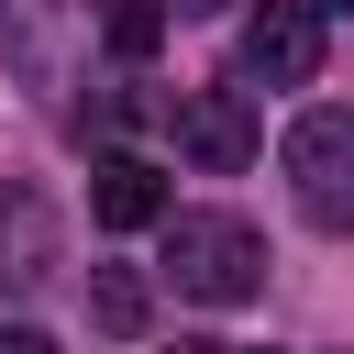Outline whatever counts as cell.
<instances>
[{
	"instance_id": "8fae6325",
	"label": "cell",
	"mask_w": 354,
	"mask_h": 354,
	"mask_svg": "<svg viewBox=\"0 0 354 354\" xmlns=\"http://www.w3.org/2000/svg\"><path fill=\"white\" fill-rule=\"evenodd\" d=\"M177 354H221V343H177Z\"/></svg>"
},
{
	"instance_id": "52a82bcc",
	"label": "cell",
	"mask_w": 354,
	"mask_h": 354,
	"mask_svg": "<svg viewBox=\"0 0 354 354\" xmlns=\"http://www.w3.org/2000/svg\"><path fill=\"white\" fill-rule=\"evenodd\" d=\"M88 321L133 343V332H144V277H133V266H100V277H88Z\"/></svg>"
},
{
	"instance_id": "8992f818",
	"label": "cell",
	"mask_w": 354,
	"mask_h": 354,
	"mask_svg": "<svg viewBox=\"0 0 354 354\" xmlns=\"http://www.w3.org/2000/svg\"><path fill=\"white\" fill-rule=\"evenodd\" d=\"M88 22H100V44H111L122 66H144V55L166 44V0H88Z\"/></svg>"
},
{
	"instance_id": "9c48e42d",
	"label": "cell",
	"mask_w": 354,
	"mask_h": 354,
	"mask_svg": "<svg viewBox=\"0 0 354 354\" xmlns=\"http://www.w3.org/2000/svg\"><path fill=\"white\" fill-rule=\"evenodd\" d=\"M166 11H221V0H166Z\"/></svg>"
},
{
	"instance_id": "7a4b0ae2",
	"label": "cell",
	"mask_w": 354,
	"mask_h": 354,
	"mask_svg": "<svg viewBox=\"0 0 354 354\" xmlns=\"http://www.w3.org/2000/svg\"><path fill=\"white\" fill-rule=\"evenodd\" d=\"M288 188L321 232H354V111H310L288 133Z\"/></svg>"
},
{
	"instance_id": "6da1fadb",
	"label": "cell",
	"mask_w": 354,
	"mask_h": 354,
	"mask_svg": "<svg viewBox=\"0 0 354 354\" xmlns=\"http://www.w3.org/2000/svg\"><path fill=\"white\" fill-rule=\"evenodd\" d=\"M155 232H166V277H177V299H199V310H243V299L266 288V232H254V221H232V210H166Z\"/></svg>"
},
{
	"instance_id": "277c9868",
	"label": "cell",
	"mask_w": 354,
	"mask_h": 354,
	"mask_svg": "<svg viewBox=\"0 0 354 354\" xmlns=\"http://www.w3.org/2000/svg\"><path fill=\"white\" fill-rule=\"evenodd\" d=\"M243 77H266V88H310V77H321V11H299V0L243 11Z\"/></svg>"
},
{
	"instance_id": "3957f363",
	"label": "cell",
	"mask_w": 354,
	"mask_h": 354,
	"mask_svg": "<svg viewBox=\"0 0 354 354\" xmlns=\"http://www.w3.org/2000/svg\"><path fill=\"white\" fill-rule=\"evenodd\" d=\"M177 155H188V166H210V177L254 166V155H266V122H254V100H243L232 77H210V88H177Z\"/></svg>"
},
{
	"instance_id": "5b68a950",
	"label": "cell",
	"mask_w": 354,
	"mask_h": 354,
	"mask_svg": "<svg viewBox=\"0 0 354 354\" xmlns=\"http://www.w3.org/2000/svg\"><path fill=\"white\" fill-rule=\"evenodd\" d=\"M166 210H177L166 166H144V155H100V166H88V221H100V232H155Z\"/></svg>"
},
{
	"instance_id": "30bf717a",
	"label": "cell",
	"mask_w": 354,
	"mask_h": 354,
	"mask_svg": "<svg viewBox=\"0 0 354 354\" xmlns=\"http://www.w3.org/2000/svg\"><path fill=\"white\" fill-rule=\"evenodd\" d=\"M299 11H354V0H299Z\"/></svg>"
},
{
	"instance_id": "ba28073f",
	"label": "cell",
	"mask_w": 354,
	"mask_h": 354,
	"mask_svg": "<svg viewBox=\"0 0 354 354\" xmlns=\"http://www.w3.org/2000/svg\"><path fill=\"white\" fill-rule=\"evenodd\" d=\"M0 354H55V332H33V321H0Z\"/></svg>"
}]
</instances>
